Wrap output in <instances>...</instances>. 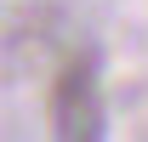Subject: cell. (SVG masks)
Wrapping results in <instances>:
<instances>
[{"label":"cell","instance_id":"obj_1","mask_svg":"<svg viewBox=\"0 0 148 142\" xmlns=\"http://www.w3.org/2000/svg\"><path fill=\"white\" fill-rule=\"evenodd\" d=\"M51 131L57 137H103V102H97L91 63H69L51 85Z\"/></svg>","mask_w":148,"mask_h":142}]
</instances>
